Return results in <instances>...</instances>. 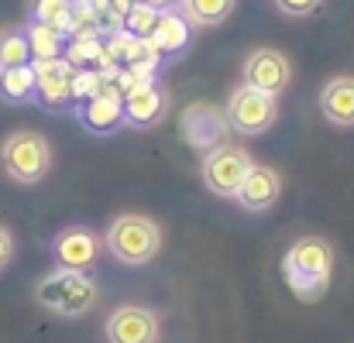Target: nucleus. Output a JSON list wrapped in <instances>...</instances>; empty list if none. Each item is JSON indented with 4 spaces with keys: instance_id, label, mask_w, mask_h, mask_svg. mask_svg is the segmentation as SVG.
I'll use <instances>...</instances> for the list:
<instances>
[{
    "instance_id": "f257e3e1",
    "label": "nucleus",
    "mask_w": 354,
    "mask_h": 343,
    "mask_svg": "<svg viewBox=\"0 0 354 343\" xmlns=\"http://www.w3.org/2000/svg\"><path fill=\"white\" fill-rule=\"evenodd\" d=\"M330 271H334V247L324 237H299L282 257L286 285L303 302H317L330 288Z\"/></svg>"
},
{
    "instance_id": "f03ea898",
    "label": "nucleus",
    "mask_w": 354,
    "mask_h": 343,
    "mask_svg": "<svg viewBox=\"0 0 354 343\" xmlns=\"http://www.w3.org/2000/svg\"><path fill=\"white\" fill-rule=\"evenodd\" d=\"M100 299L97 282L86 271H69V268H55L52 275H45L35 285V302L45 306L48 313L62 316V320H76L83 313H90Z\"/></svg>"
},
{
    "instance_id": "7ed1b4c3",
    "label": "nucleus",
    "mask_w": 354,
    "mask_h": 343,
    "mask_svg": "<svg viewBox=\"0 0 354 343\" xmlns=\"http://www.w3.org/2000/svg\"><path fill=\"white\" fill-rule=\"evenodd\" d=\"M0 165L14 182H41L52 168V144L38 130H14L0 144Z\"/></svg>"
},
{
    "instance_id": "20e7f679",
    "label": "nucleus",
    "mask_w": 354,
    "mask_h": 343,
    "mask_svg": "<svg viewBox=\"0 0 354 343\" xmlns=\"http://www.w3.org/2000/svg\"><path fill=\"white\" fill-rule=\"evenodd\" d=\"M104 240H107V251L120 264H148L162 247V230L155 220H148L141 213H120L107 227Z\"/></svg>"
},
{
    "instance_id": "39448f33",
    "label": "nucleus",
    "mask_w": 354,
    "mask_h": 343,
    "mask_svg": "<svg viewBox=\"0 0 354 343\" xmlns=\"http://www.w3.org/2000/svg\"><path fill=\"white\" fill-rule=\"evenodd\" d=\"M254 168L251 155L237 144H221L203 158V186L217 196H237L244 175Z\"/></svg>"
},
{
    "instance_id": "423d86ee",
    "label": "nucleus",
    "mask_w": 354,
    "mask_h": 343,
    "mask_svg": "<svg viewBox=\"0 0 354 343\" xmlns=\"http://www.w3.org/2000/svg\"><path fill=\"white\" fill-rule=\"evenodd\" d=\"M275 117H279L275 97L258 93L251 86H237L231 93V100H227V120H231V127L237 134H248V137L265 134L275 124Z\"/></svg>"
},
{
    "instance_id": "0eeeda50",
    "label": "nucleus",
    "mask_w": 354,
    "mask_h": 343,
    "mask_svg": "<svg viewBox=\"0 0 354 343\" xmlns=\"http://www.w3.org/2000/svg\"><path fill=\"white\" fill-rule=\"evenodd\" d=\"M292 79V66L282 52L275 48H254L248 59H244V83L241 86H251L258 93H268V97H279Z\"/></svg>"
},
{
    "instance_id": "6e6552de",
    "label": "nucleus",
    "mask_w": 354,
    "mask_h": 343,
    "mask_svg": "<svg viewBox=\"0 0 354 343\" xmlns=\"http://www.w3.org/2000/svg\"><path fill=\"white\" fill-rule=\"evenodd\" d=\"M100 247L104 240L86 227H69L52 240V254L59 268H69V271H90L100 257Z\"/></svg>"
},
{
    "instance_id": "1a4fd4ad",
    "label": "nucleus",
    "mask_w": 354,
    "mask_h": 343,
    "mask_svg": "<svg viewBox=\"0 0 354 343\" xmlns=\"http://www.w3.org/2000/svg\"><path fill=\"white\" fill-rule=\"evenodd\" d=\"M107 343H158V320L145 306H118L107 316Z\"/></svg>"
},
{
    "instance_id": "9d476101",
    "label": "nucleus",
    "mask_w": 354,
    "mask_h": 343,
    "mask_svg": "<svg viewBox=\"0 0 354 343\" xmlns=\"http://www.w3.org/2000/svg\"><path fill=\"white\" fill-rule=\"evenodd\" d=\"M73 76L76 69L66 59L35 62V97H41L48 107H66L73 100Z\"/></svg>"
},
{
    "instance_id": "9b49d317",
    "label": "nucleus",
    "mask_w": 354,
    "mask_h": 343,
    "mask_svg": "<svg viewBox=\"0 0 354 343\" xmlns=\"http://www.w3.org/2000/svg\"><path fill=\"white\" fill-rule=\"evenodd\" d=\"M279 193H282V175H279L275 168H268V165H254V168L244 175V182H241V189H237V199H241L244 210L261 213V210L275 206Z\"/></svg>"
},
{
    "instance_id": "f8f14e48",
    "label": "nucleus",
    "mask_w": 354,
    "mask_h": 343,
    "mask_svg": "<svg viewBox=\"0 0 354 343\" xmlns=\"http://www.w3.org/2000/svg\"><path fill=\"white\" fill-rule=\"evenodd\" d=\"M83 124L90 127V130H97V134H107V130H114L118 124H124V97L118 93V86H104L97 97H90L86 104H83Z\"/></svg>"
},
{
    "instance_id": "ddd939ff",
    "label": "nucleus",
    "mask_w": 354,
    "mask_h": 343,
    "mask_svg": "<svg viewBox=\"0 0 354 343\" xmlns=\"http://www.w3.org/2000/svg\"><path fill=\"white\" fill-rule=\"evenodd\" d=\"M320 110L334 127H354V76L327 79L320 93Z\"/></svg>"
},
{
    "instance_id": "4468645a",
    "label": "nucleus",
    "mask_w": 354,
    "mask_h": 343,
    "mask_svg": "<svg viewBox=\"0 0 354 343\" xmlns=\"http://www.w3.org/2000/svg\"><path fill=\"white\" fill-rule=\"evenodd\" d=\"M162 114H165V93L155 83L124 97V120L134 127H151L155 120H162Z\"/></svg>"
},
{
    "instance_id": "2eb2a0df",
    "label": "nucleus",
    "mask_w": 354,
    "mask_h": 343,
    "mask_svg": "<svg viewBox=\"0 0 354 343\" xmlns=\"http://www.w3.org/2000/svg\"><path fill=\"white\" fill-rule=\"evenodd\" d=\"M148 45L155 48V55H158V52H169V55H172V52H183V48L189 45V21H186L179 10H162V17H158V24H155Z\"/></svg>"
},
{
    "instance_id": "dca6fc26",
    "label": "nucleus",
    "mask_w": 354,
    "mask_h": 343,
    "mask_svg": "<svg viewBox=\"0 0 354 343\" xmlns=\"http://www.w3.org/2000/svg\"><path fill=\"white\" fill-rule=\"evenodd\" d=\"M237 0H183V17L189 21V28H214L224 24L231 17Z\"/></svg>"
},
{
    "instance_id": "f3484780",
    "label": "nucleus",
    "mask_w": 354,
    "mask_h": 343,
    "mask_svg": "<svg viewBox=\"0 0 354 343\" xmlns=\"http://www.w3.org/2000/svg\"><path fill=\"white\" fill-rule=\"evenodd\" d=\"M24 38H28V48H31V59H35V62H52V59H62V35H59L55 28L38 24V21H28Z\"/></svg>"
},
{
    "instance_id": "a211bd4d",
    "label": "nucleus",
    "mask_w": 354,
    "mask_h": 343,
    "mask_svg": "<svg viewBox=\"0 0 354 343\" xmlns=\"http://www.w3.org/2000/svg\"><path fill=\"white\" fill-rule=\"evenodd\" d=\"M35 97V66L0 69V100L7 104H28Z\"/></svg>"
},
{
    "instance_id": "6ab92c4d",
    "label": "nucleus",
    "mask_w": 354,
    "mask_h": 343,
    "mask_svg": "<svg viewBox=\"0 0 354 343\" xmlns=\"http://www.w3.org/2000/svg\"><path fill=\"white\" fill-rule=\"evenodd\" d=\"M28 14H31V21L48 24L59 35H73V3L69 0H31Z\"/></svg>"
},
{
    "instance_id": "aec40b11",
    "label": "nucleus",
    "mask_w": 354,
    "mask_h": 343,
    "mask_svg": "<svg viewBox=\"0 0 354 343\" xmlns=\"http://www.w3.org/2000/svg\"><path fill=\"white\" fill-rule=\"evenodd\" d=\"M158 17H162L158 7H151L148 0H134L127 7V14H124V28H127L131 38H145L148 41L151 31H155V24H158Z\"/></svg>"
},
{
    "instance_id": "412c9836",
    "label": "nucleus",
    "mask_w": 354,
    "mask_h": 343,
    "mask_svg": "<svg viewBox=\"0 0 354 343\" xmlns=\"http://www.w3.org/2000/svg\"><path fill=\"white\" fill-rule=\"evenodd\" d=\"M17 66H31V48L24 31H3L0 35V69H17Z\"/></svg>"
},
{
    "instance_id": "4be33fe9",
    "label": "nucleus",
    "mask_w": 354,
    "mask_h": 343,
    "mask_svg": "<svg viewBox=\"0 0 354 343\" xmlns=\"http://www.w3.org/2000/svg\"><path fill=\"white\" fill-rule=\"evenodd\" d=\"M104 55V45L93 38V35H76L73 38V45H69V66H83V62H90V59H100Z\"/></svg>"
},
{
    "instance_id": "5701e85b",
    "label": "nucleus",
    "mask_w": 354,
    "mask_h": 343,
    "mask_svg": "<svg viewBox=\"0 0 354 343\" xmlns=\"http://www.w3.org/2000/svg\"><path fill=\"white\" fill-rule=\"evenodd\" d=\"M104 90V76L97 72H76L73 76V100H90Z\"/></svg>"
},
{
    "instance_id": "b1692460",
    "label": "nucleus",
    "mask_w": 354,
    "mask_h": 343,
    "mask_svg": "<svg viewBox=\"0 0 354 343\" xmlns=\"http://www.w3.org/2000/svg\"><path fill=\"white\" fill-rule=\"evenodd\" d=\"M286 17H310V14H317L320 10V3L324 0H272Z\"/></svg>"
},
{
    "instance_id": "393cba45",
    "label": "nucleus",
    "mask_w": 354,
    "mask_h": 343,
    "mask_svg": "<svg viewBox=\"0 0 354 343\" xmlns=\"http://www.w3.org/2000/svg\"><path fill=\"white\" fill-rule=\"evenodd\" d=\"M10 257H14V237L7 227H0V271L10 264Z\"/></svg>"
},
{
    "instance_id": "a878e982",
    "label": "nucleus",
    "mask_w": 354,
    "mask_h": 343,
    "mask_svg": "<svg viewBox=\"0 0 354 343\" xmlns=\"http://www.w3.org/2000/svg\"><path fill=\"white\" fill-rule=\"evenodd\" d=\"M151 7H158V10H172V7H179L183 0H148Z\"/></svg>"
},
{
    "instance_id": "bb28decb",
    "label": "nucleus",
    "mask_w": 354,
    "mask_h": 343,
    "mask_svg": "<svg viewBox=\"0 0 354 343\" xmlns=\"http://www.w3.org/2000/svg\"><path fill=\"white\" fill-rule=\"evenodd\" d=\"M69 3H73V7H90L93 0H69Z\"/></svg>"
}]
</instances>
